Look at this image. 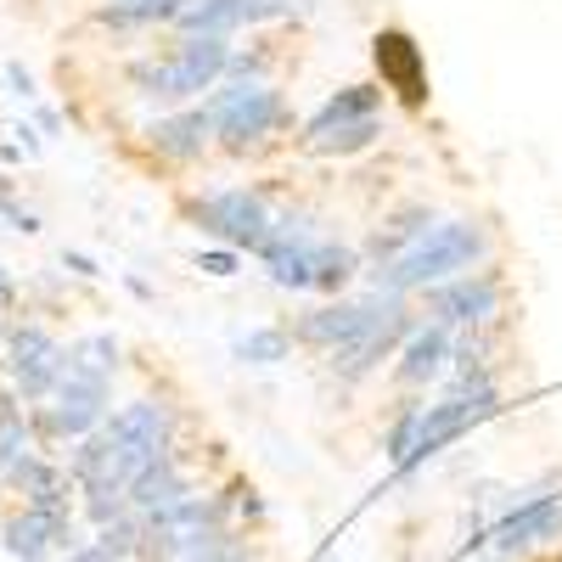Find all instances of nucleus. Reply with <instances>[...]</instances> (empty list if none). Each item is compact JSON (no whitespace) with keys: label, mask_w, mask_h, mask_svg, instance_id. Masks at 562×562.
<instances>
[{"label":"nucleus","mask_w":562,"mask_h":562,"mask_svg":"<svg viewBox=\"0 0 562 562\" xmlns=\"http://www.w3.org/2000/svg\"><path fill=\"white\" fill-rule=\"evenodd\" d=\"M479 254H484V231H479V225H461V220L434 225L411 254H400V259H389V265L378 270V288H389V293L428 288V281H445V276H456V270H473Z\"/></svg>","instance_id":"f257e3e1"},{"label":"nucleus","mask_w":562,"mask_h":562,"mask_svg":"<svg viewBox=\"0 0 562 562\" xmlns=\"http://www.w3.org/2000/svg\"><path fill=\"white\" fill-rule=\"evenodd\" d=\"M231 68V52L220 34H192L180 45L175 57L164 63H147L135 68V85L147 90V97H164V102H180V97H198V90H209L220 74Z\"/></svg>","instance_id":"f03ea898"},{"label":"nucleus","mask_w":562,"mask_h":562,"mask_svg":"<svg viewBox=\"0 0 562 562\" xmlns=\"http://www.w3.org/2000/svg\"><path fill=\"white\" fill-rule=\"evenodd\" d=\"M209 119H214V130L225 135V140H259L265 130H276L281 124V97L270 85H225L220 97L209 102Z\"/></svg>","instance_id":"7ed1b4c3"},{"label":"nucleus","mask_w":562,"mask_h":562,"mask_svg":"<svg viewBox=\"0 0 562 562\" xmlns=\"http://www.w3.org/2000/svg\"><path fill=\"white\" fill-rule=\"evenodd\" d=\"M102 416H108V371H90L68 355V371L57 383V405H52V428L79 439V434L97 428Z\"/></svg>","instance_id":"20e7f679"},{"label":"nucleus","mask_w":562,"mask_h":562,"mask_svg":"<svg viewBox=\"0 0 562 562\" xmlns=\"http://www.w3.org/2000/svg\"><path fill=\"white\" fill-rule=\"evenodd\" d=\"M198 225L237 248H265L270 243V214L254 192H214L198 203Z\"/></svg>","instance_id":"39448f33"},{"label":"nucleus","mask_w":562,"mask_h":562,"mask_svg":"<svg viewBox=\"0 0 562 562\" xmlns=\"http://www.w3.org/2000/svg\"><path fill=\"white\" fill-rule=\"evenodd\" d=\"M389 321H400V304L389 299H371V304H333V310H315V315H304V326L299 333L310 338V344H326V349H344V344H355V338H366V333H378V326H389Z\"/></svg>","instance_id":"423d86ee"},{"label":"nucleus","mask_w":562,"mask_h":562,"mask_svg":"<svg viewBox=\"0 0 562 562\" xmlns=\"http://www.w3.org/2000/svg\"><path fill=\"white\" fill-rule=\"evenodd\" d=\"M63 371H68V355L52 333H40V326H23V333L12 338V378L23 389V400H40V394H52L63 383Z\"/></svg>","instance_id":"0eeeda50"},{"label":"nucleus","mask_w":562,"mask_h":562,"mask_svg":"<svg viewBox=\"0 0 562 562\" xmlns=\"http://www.w3.org/2000/svg\"><path fill=\"white\" fill-rule=\"evenodd\" d=\"M371 57H378V74L389 90H400L405 108H422L428 102V68H422V52L416 40L400 34V29H383L378 40H371Z\"/></svg>","instance_id":"6e6552de"},{"label":"nucleus","mask_w":562,"mask_h":562,"mask_svg":"<svg viewBox=\"0 0 562 562\" xmlns=\"http://www.w3.org/2000/svg\"><path fill=\"white\" fill-rule=\"evenodd\" d=\"M293 7H299V0H192V7L180 12V29L186 34H220V29H237V23L281 18Z\"/></svg>","instance_id":"1a4fd4ad"},{"label":"nucleus","mask_w":562,"mask_h":562,"mask_svg":"<svg viewBox=\"0 0 562 562\" xmlns=\"http://www.w3.org/2000/svg\"><path fill=\"white\" fill-rule=\"evenodd\" d=\"M74 529L68 518H52V512H40V506H23L18 518H7V551L18 562H40L52 546H68Z\"/></svg>","instance_id":"9d476101"},{"label":"nucleus","mask_w":562,"mask_h":562,"mask_svg":"<svg viewBox=\"0 0 562 562\" xmlns=\"http://www.w3.org/2000/svg\"><path fill=\"white\" fill-rule=\"evenodd\" d=\"M557 535H562V501H529V506L512 512V518H501L490 540H495L501 551H518V546L557 540Z\"/></svg>","instance_id":"9b49d317"},{"label":"nucleus","mask_w":562,"mask_h":562,"mask_svg":"<svg viewBox=\"0 0 562 562\" xmlns=\"http://www.w3.org/2000/svg\"><path fill=\"white\" fill-rule=\"evenodd\" d=\"M434 315H439V326L495 315V281L490 276H467V281H456V288L434 293Z\"/></svg>","instance_id":"f8f14e48"},{"label":"nucleus","mask_w":562,"mask_h":562,"mask_svg":"<svg viewBox=\"0 0 562 562\" xmlns=\"http://www.w3.org/2000/svg\"><path fill=\"white\" fill-rule=\"evenodd\" d=\"M400 333H405V315H400V321H389V326H378V333L355 338V344H344V349H333V371H338V378H366V371L394 349V338H400Z\"/></svg>","instance_id":"ddd939ff"},{"label":"nucleus","mask_w":562,"mask_h":562,"mask_svg":"<svg viewBox=\"0 0 562 562\" xmlns=\"http://www.w3.org/2000/svg\"><path fill=\"white\" fill-rule=\"evenodd\" d=\"M12 479H18V490L29 495V506L52 512V518H68V484H63V473H57L52 461H34V456H29Z\"/></svg>","instance_id":"4468645a"},{"label":"nucleus","mask_w":562,"mask_h":562,"mask_svg":"<svg viewBox=\"0 0 562 562\" xmlns=\"http://www.w3.org/2000/svg\"><path fill=\"white\" fill-rule=\"evenodd\" d=\"M209 108L203 113H180V119H164V124H153V147L164 153V158H198L203 153V140H209Z\"/></svg>","instance_id":"2eb2a0df"},{"label":"nucleus","mask_w":562,"mask_h":562,"mask_svg":"<svg viewBox=\"0 0 562 562\" xmlns=\"http://www.w3.org/2000/svg\"><path fill=\"white\" fill-rule=\"evenodd\" d=\"M378 102H383V90H371V85H355V90H344V97H333L315 119H310V140H321L326 130H338V124H355V119H371L378 113Z\"/></svg>","instance_id":"dca6fc26"},{"label":"nucleus","mask_w":562,"mask_h":562,"mask_svg":"<svg viewBox=\"0 0 562 562\" xmlns=\"http://www.w3.org/2000/svg\"><path fill=\"white\" fill-rule=\"evenodd\" d=\"M445 349H450L445 326H428V333H416L411 349H405V360H400V383H428L434 371L445 366Z\"/></svg>","instance_id":"f3484780"},{"label":"nucleus","mask_w":562,"mask_h":562,"mask_svg":"<svg viewBox=\"0 0 562 562\" xmlns=\"http://www.w3.org/2000/svg\"><path fill=\"white\" fill-rule=\"evenodd\" d=\"M349 276H355V254L349 248H338V243H315L310 248V288L338 293Z\"/></svg>","instance_id":"a211bd4d"},{"label":"nucleus","mask_w":562,"mask_h":562,"mask_svg":"<svg viewBox=\"0 0 562 562\" xmlns=\"http://www.w3.org/2000/svg\"><path fill=\"white\" fill-rule=\"evenodd\" d=\"M428 231H434L428 209H411V214H400L389 231H378V243H371V248H378L383 259H400V254H411L422 237H428Z\"/></svg>","instance_id":"6ab92c4d"},{"label":"nucleus","mask_w":562,"mask_h":562,"mask_svg":"<svg viewBox=\"0 0 562 562\" xmlns=\"http://www.w3.org/2000/svg\"><path fill=\"white\" fill-rule=\"evenodd\" d=\"M186 562H248V540L225 535V529H209L186 546Z\"/></svg>","instance_id":"aec40b11"},{"label":"nucleus","mask_w":562,"mask_h":562,"mask_svg":"<svg viewBox=\"0 0 562 562\" xmlns=\"http://www.w3.org/2000/svg\"><path fill=\"white\" fill-rule=\"evenodd\" d=\"M378 140V119H355V124H338V130H326L321 140H310L315 153H360Z\"/></svg>","instance_id":"412c9836"},{"label":"nucleus","mask_w":562,"mask_h":562,"mask_svg":"<svg viewBox=\"0 0 562 562\" xmlns=\"http://www.w3.org/2000/svg\"><path fill=\"white\" fill-rule=\"evenodd\" d=\"M29 461V434H23V416L7 411L0 416V473H18V467Z\"/></svg>","instance_id":"4be33fe9"},{"label":"nucleus","mask_w":562,"mask_h":562,"mask_svg":"<svg viewBox=\"0 0 562 562\" xmlns=\"http://www.w3.org/2000/svg\"><path fill=\"white\" fill-rule=\"evenodd\" d=\"M186 7H192V0H119L108 18H119V23H147V18H180Z\"/></svg>","instance_id":"5701e85b"},{"label":"nucleus","mask_w":562,"mask_h":562,"mask_svg":"<svg viewBox=\"0 0 562 562\" xmlns=\"http://www.w3.org/2000/svg\"><path fill=\"white\" fill-rule=\"evenodd\" d=\"M281 355H288V338H281V333H248L237 344V360H254V366H270Z\"/></svg>","instance_id":"b1692460"},{"label":"nucleus","mask_w":562,"mask_h":562,"mask_svg":"<svg viewBox=\"0 0 562 562\" xmlns=\"http://www.w3.org/2000/svg\"><path fill=\"white\" fill-rule=\"evenodd\" d=\"M74 360H79V366H90V371H113L119 344H113V338H85V344H74Z\"/></svg>","instance_id":"393cba45"},{"label":"nucleus","mask_w":562,"mask_h":562,"mask_svg":"<svg viewBox=\"0 0 562 562\" xmlns=\"http://www.w3.org/2000/svg\"><path fill=\"white\" fill-rule=\"evenodd\" d=\"M198 265L209 276H231V270H237V254H198Z\"/></svg>","instance_id":"a878e982"},{"label":"nucleus","mask_w":562,"mask_h":562,"mask_svg":"<svg viewBox=\"0 0 562 562\" xmlns=\"http://www.w3.org/2000/svg\"><path fill=\"white\" fill-rule=\"evenodd\" d=\"M0 304H12V276L0 270Z\"/></svg>","instance_id":"bb28decb"}]
</instances>
